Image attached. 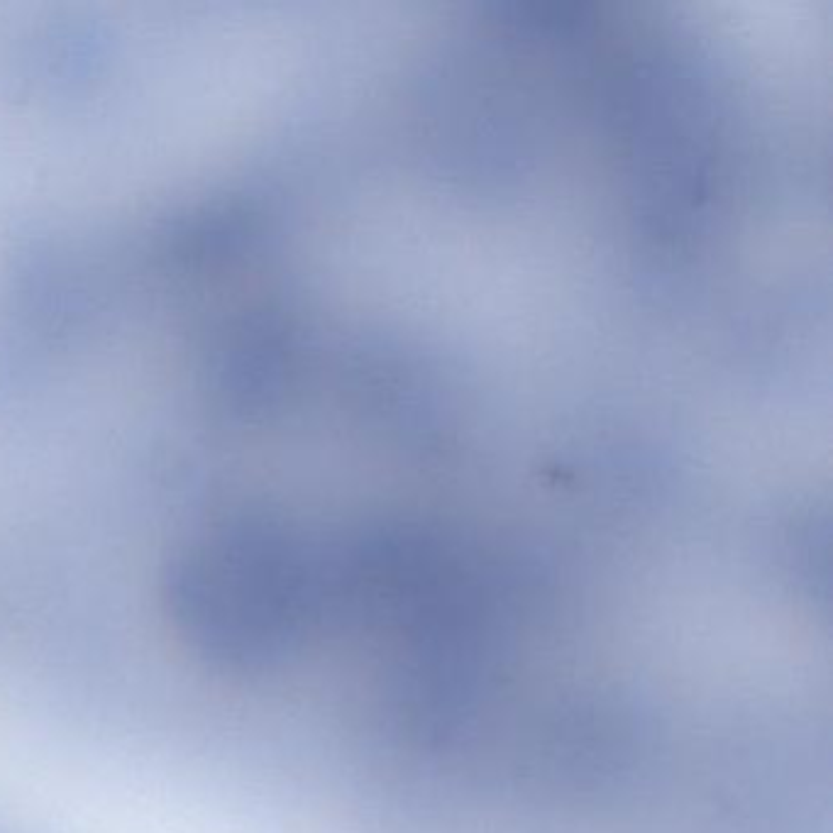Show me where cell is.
<instances>
[{
    "mask_svg": "<svg viewBox=\"0 0 833 833\" xmlns=\"http://www.w3.org/2000/svg\"><path fill=\"white\" fill-rule=\"evenodd\" d=\"M294 506H255L210 525L174 560L166 606L210 665L245 677H299L310 638L313 572Z\"/></svg>",
    "mask_w": 833,
    "mask_h": 833,
    "instance_id": "cell-1",
    "label": "cell"
},
{
    "mask_svg": "<svg viewBox=\"0 0 833 833\" xmlns=\"http://www.w3.org/2000/svg\"><path fill=\"white\" fill-rule=\"evenodd\" d=\"M330 360V352H325V360H315V372H313V381L318 379L320 384H318V389H323L325 386V381L330 379V374H328V367H325V362ZM315 389V391H318ZM310 396H313V386H310ZM308 450H310V415H308ZM310 469V467H308ZM303 489H310V472H303Z\"/></svg>",
    "mask_w": 833,
    "mask_h": 833,
    "instance_id": "cell-2",
    "label": "cell"
}]
</instances>
